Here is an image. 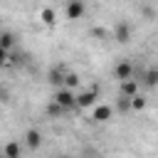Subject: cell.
Wrapping results in <instances>:
<instances>
[{
  "mask_svg": "<svg viewBox=\"0 0 158 158\" xmlns=\"http://www.w3.org/2000/svg\"><path fill=\"white\" fill-rule=\"evenodd\" d=\"M52 101H54V104H59V106L67 111V109H74V106H77V94L62 86V89H57V91H54Z\"/></svg>",
  "mask_w": 158,
  "mask_h": 158,
  "instance_id": "1",
  "label": "cell"
},
{
  "mask_svg": "<svg viewBox=\"0 0 158 158\" xmlns=\"http://www.w3.org/2000/svg\"><path fill=\"white\" fill-rule=\"evenodd\" d=\"M114 40L121 42V44L131 42V25H128L126 20H118V22L114 25Z\"/></svg>",
  "mask_w": 158,
  "mask_h": 158,
  "instance_id": "2",
  "label": "cell"
},
{
  "mask_svg": "<svg viewBox=\"0 0 158 158\" xmlns=\"http://www.w3.org/2000/svg\"><path fill=\"white\" fill-rule=\"evenodd\" d=\"M64 77H67V72H64L59 64L49 67V72H47V81H49L54 89H62V86H64Z\"/></svg>",
  "mask_w": 158,
  "mask_h": 158,
  "instance_id": "3",
  "label": "cell"
},
{
  "mask_svg": "<svg viewBox=\"0 0 158 158\" xmlns=\"http://www.w3.org/2000/svg\"><path fill=\"white\" fill-rule=\"evenodd\" d=\"M136 81L143 84V86H156V84H158V69H156V67H148V69L138 72V79H136Z\"/></svg>",
  "mask_w": 158,
  "mask_h": 158,
  "instance_id": "4",
  "label": "cell"
},
{
  "mask_svg": "<svg viewBox=\"0 0 158 158\" xmlns=\"http://www.w3.org/2000/svg\"><path fill=\"white\" fill-rule=\"evenodd\" d=\"M64 10H67V17H69V20H79V17L86 12V5H84L81 0H69Z\"/></svg>",
  "mask_w": 158,
  "mask_h": 158,
  "instance_id": "5",
  "label": "cell"
},
{
  "mask_svg": "<svg viewBox=\"0 0 158 158\" xmlns=\"http://www.w3.org/2000/svg\"><path fill=\"white\" fill-rule=\"evenodd\" d=\"M114 74H116L118 81H128V79H133V64L131 62H118L116 69H114Z\"/></svg>",
  "mask_w": 158,
  "mask_h": 158,
  "instance_id": "6",
  "label": "cell"
},
{
  "mask_svg": "<svg viewBox=\"0 0 158 158\" xmlns=\"http://www.w3.org/2000/svg\"><path fill=\"white\" fill-rule=\"evenodd\" d=\"M118 94H121L123 99H133V96H138V81H136V79L121 81V84H118Z\"/></svg>",
  "mask_w": 158,
  "mask_h": 158,
  "instance_id": "7",
  "label": "cell"
},
{
  "mask_svg": "<svg viewBox=\"0 0 158 158\" xmlns=\"http://www.w3.org/2000/svg\"><path fill=\"white\" fill-rule=\"evenodd\" d=\"M25 146H27L30 151H37V148L42 146V133H40L37 128H30V131L25 133Z\"/></svg>",
  "mask_w": 158,
  "mask_h": 158,
  "instance_id": "8",
  "label": "cell"
},
{
  "mask_svg": "<svg viewBox=\"0 0 158 158\" xmlns=\"http://www.w3.org/2000/svg\"><path fill=\"white\" fill-rule=\"evenodd\" d=\"M96 99H99V91H96V89H89V91H79V94H77V106H91Z\"/></svg>",
  "mask_w": 158,
  "mask_h": 158,
  "instance_id": "9",
  "label": "cell"
},
{
  "mask_svg": "<svg viewBox=\"0 0 158 158\" xmlns=\"http://www.w3.org/2000/svg\"><path fill=\"white\" fill-rule=\"evenodd\" d=\"M111 114H114V109H111V106H106V104H101V106H96V109H94V121H101V123H104V121H109V118H111Z\"/></svg>",
  "mask_w": 158,
  "mask_h": 158,
  "instance_id": "10",
  "label": "cell"
},
{
  "mask_svg": "<svg viewBox=\"0 0 158 158\" xmlns=\"http://www.w3.org/2000/svg\"><path fill=\"white\" fill-rule=\"evenodd\" d=\"M2 156H5V158H20V143H17V141H10V143H5V148H2Z\"/></svg>",
  "mask_w": 158,
  "mask_h": 158,
  "instance_id": "11",
  "label": "cell"
},
{
  "mask_svg": "<svg viewBox=\"0 0 158 158\" xmlns=\"http://www.w3.org/2000/svg\"><path fill=\"white\" fill-rule=\"evenodd\" d=\"M12 44H15V35H12V32H0V47L7 52Z\"/></svg>",
  "mask_w": 158,
  "mask_h": 158,
  "instance_id": "12",
  "label": "cell"
},
{
  "mask_svg": "<svg viewBox=\"0 0 158 158\" xmlns=\"http://www.w3.org/2000/svg\"><path fill=\"white\" fill-rule=\"evenodd\" d=\"M40 17H42L44 25H52V22H54V10H52V7H44V10L40 12Z\"/></svg>",
  "mask_w": 158,
  "mask_h": 158,
  "instance_id": "13",
  "label": "cell"
},
{
  "mask_svg": "<svg viewBox=\"0 0 158 158\" xmlns=\"http://www.w3.org/2000/svg\"><path fill=\"white\" fill-rule=\"evenodd\" d=\"M77 84H79V77H77V74H67V77H64V89H69V91H72Z\"/></svg>",
  "mask_w": 158,
  "mask_h": 158,
  "instance_id": "14",
  "label": "cell"
},
{
  "mask_svg": "<svg viewBox=\"0 0 158 158\" xmlns=\"http://www.w3.org/2000/svg\"><path fill=\"white\" fill-rule=\"evenodd\" d=\"M47 114H49V116H62V114H64V109H62L59 104H54V101H52V104L47 106Z\"/></svg>",
  "mask_w": 158,
  "mask_h": 158,
  "instance_id": "15",
  "label": "cell"
},
{
  "mask_svg": "<svg viewBox=\"0 0 158 158\" xmlns=\"http://www.w3.org/2000/svg\"><path fill=\"white\" fill-rule=\"evenodd\" d=\"M143 106H146V99H143V96H133V99H131V109L138 111V109H143Z\"/></svg>",
  "mask_w": 158,
  "mask_h": 158,
  "instance_id": "16",
  "label": "cell"
},
{
  "mask_svg": "<svg viewBox=\"0 0 158 158\" xmlns=\"http://www.w3.org/2000/svg\"><path fill=\"white\" fill-rule=\"evenodd\" d=\"M118 111H121V114L131 111V99H123V96H121V99H118Z\"/></svg>",
  "mask_w": 158,
  "mask_h": 158,
  "instance_id": "17",
  "label": "cell"
},
{
  "mask_svg": "<svg viewBox=\"0 0 158 158\" xmlns=\"http://www.w3.org/2000/svg\"><path fill=\"white\" fill-rule=\"evenodd\" d=\"M5 62H7V52L0 47V64H5Z\"/></svg>",
  "mask_w": 158,
  "mask_h": 158,
  "instance_id": "18",
  "label": "cell"
},
{
  "mask_svg": "<svg viewBox=\"0 0 158 158\" xmlns=\"http://www.w3.org/2000/svg\"><path fill=\"white\" fill-rule=\"evenodd\" d=\"M0 158H5V156H2V153H0Z\"/></svg>",
  "mask_w": 158,
  "mask_h": 158,
  "instance_id": "19",
  "label": "cell"
},
{
  "mask_svg": "<svg viewBox=\"0 0 158 158\" xmlns=\"http://www.w3.org/2000/svg\"><path fill=\"white\" fill-rule=\"evenodd\" d=\"M62 158H69V156H62Z\"/></svg>",
  "mask_w": 158,
  "mask_h": 158,
  "instance_id": "20",
  "label": "cell"
}]
</instances>
